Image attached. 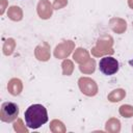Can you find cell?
Wrapping results in <instances>:
<instances>
[{"mask_svg":"<svg viewBox=\"0 0 133 133\" xmlns=\"http://www.w3.org/2000/svg\"><path fill=\"white\" fill-rule=\"evenodd\" d=\"M25 124L30 129H37L48 122L47 109L41 104L30 105L24 113Z\"/></svg>","mask_w":133,"mask_h":133,"instance_id":"1","label":"cell"},{"mask_svg":"<svg viewBox=\"0 0 133 133\" xmlns=\"http://www.w3.org/2000/svg\"><path fill=\"white\" fill-rule=\"evenodd\" d=\"M19 115V107L14 102H4L1 105L0 119L5 123H11L17 119Z\"/></svg>","mask_w":133,"mask_h":133,"instance_id":"2","label":"cell"},{"mask_svg":"<svg viewBox=\"0 0 133 133\" xmlns=\"http://www.w3.org/2000/svg\"><path fill=\"white\" fill-rule=\"evenodd\" d=\"M118 61L112 56H104L99 61V70L106 76H112L118 71Z\"/></svg>","mask_w":133,"mask_h":133,"instance_id":"3","label":"cell"},{"mask_svg":"<svg viewBox=\"0 0 133 133\" xmlns=\"http://www.w3.org/2000/svg\"><path fill=\"white\" fill-rule=\"evenodd\" d=\"M129 64H130V65H131V66H132V68H133V58H132V59H130V60H129Z\"/></svg>","mask_w":133,"mask_h":133,"instance_id":"4","label":"cell"}]
</instances>
